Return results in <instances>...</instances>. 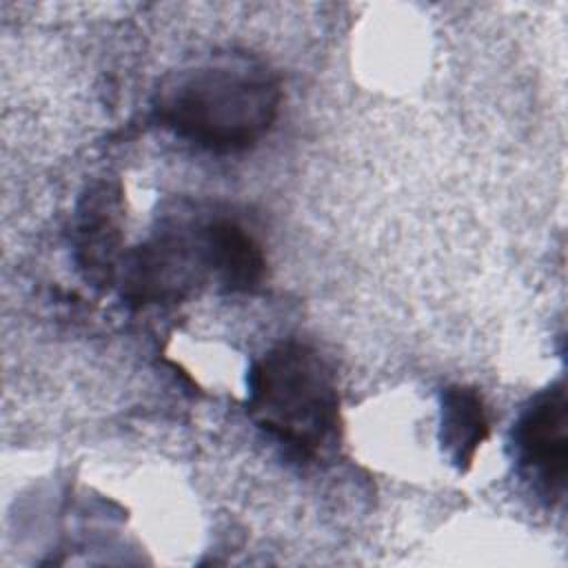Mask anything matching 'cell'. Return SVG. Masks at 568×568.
Returning <instances> with one entry per match:
<instances>
[{
    "label": "cell",
    "mask_w": 568,
    "mask_h": 568,
    "mask_svg": "<svg viewBox=\"0 0 568 568\" xmlns=\"http://www.w3.org/2000/svg\"><path fill=\"white\" fill-rule=\"evenodd\" d=\"M282 102L277 75L246 53H217L169 75L158 89V122L184 142L229 155L255 146Z\"/></svg>",
    "instance_id": "6da1fadb"
},
{
    "label": "cell",
    "mask_w": 568,
    "mask_h": 568,
    "mask_svg": "<svg viewBox=\"0 0 568 568\" xmlns=\"http://www.w3.org/2000/svg\"><path fill=\"white\" fill-rule=\"evenodd\" d=\"M246 413L277 444L313 459L339 422V393L331 366L306 344L280 342L246 375Z\"/></svg>",
    "instance_id": "7a4b0ae2"
},
{
    "label": "cell",
    "mask_w": 568,
    "mask_h": 568,
    "mask_svg": "<svg viewBox=\"0 0 568 568\" xmlns=\"http://www.w3.org/2000/svg\"><path fill=\"white\" fill-rule=\"evenodd\" d=\"M488 430L486 408L475 388L448 386L442 393L439 442L453 466L466 470L488 437Z\"/></svg>",
    "instance_id": "52a82bcc"
},
{
    "label": "cell",
    "mask_w": 568,
    "mask_h": 568,
    "mask_svg": "<svg viewBox=\"0 0 568 568\" xmlns=\"http://www.w3.org/2000/svg\"><path fill=\"white\" fill-rule=\"evenodd\" d=\"M120 244V193L98 184L84 195L75 222L78 264L95 284H111Z\"/></svg>",
    "instance_id": "8992f818"
},
{
    "label": "cell",
    "mask_w": 568,
    "mask_h": 568,
    "mask_svg": "<svg viewBox=\"0 0 568 568\" xmlns=\"http://www.w3.org/2000/svg\"><path fill=\"white\" fill-rule=\"evenodd\" d=\"M209 275L229 293H253L266 273V260L255 237L233 220L215 217L202 224Z\"/></svg>",
    "instance_id": "5b68a950"
},
{
    "label": "cell",
    "mask_w": 568,
    "mask_h": 568,
    "mask_svg": "<svg viewBox=\"0 0 568 568\" xmlns=\"http://www.w3.org/2000/svg\"><path fill=\"white\" fill-rule=\"evenodd\" d=\"M513 448L517 468L532 490L548 504L561 501L568 475V402L564 382L548 386L526 404L513 428Z\"/></svg>",
    "instance_id": "277c9868"
},
{
    "label": "cell",
    "mask_w": 568,
    "mask_h": 568,
    "mask_svg": "<svg viewBox=\"0 0 568 568\" xmlns=\"http://www.w3.org/2000/svg\"><path fill=\"white\" fill-rule=\"evenodd\" d=\"M122 297L131 304H173L204 284L209 266L204 260L202 224L193 235L182 224H164L146 242L129 251L120 262Z\"/></svg>",
    "instance_id": "3957f363"
}]
</instances>
